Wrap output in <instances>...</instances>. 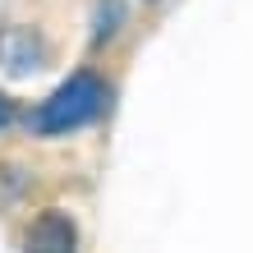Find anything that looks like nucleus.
Returning <instances> with one entry per match:
<instances>
[{
  "mask_svg": "<svg viewBox=\"0 0 253 253\" xmlns=\"http://www.w3.org/2000/svg\"><path fill=\"white\" fill-rule=\"evenodd\" d=\"M23 253H79V226L65 212H42L23 235Z\"/></svg>",
  "mask_w": 253,
  "mask_h": 253,
  "instance_id": "nucleus-2",
  "label": "nucleus"
},
{
  "mask_svg": "<svg viewBox=\"0 0 253 253\" xmlns=\"http://www.w3.org/2000/svg\"><path fill=\"white\" fill-rule=\"evenodd\" d=\"M0 65H5V74H14V79L33 74L42 65V37L33 28H9V33L0 37Z\"/></svg>",
  "mask_w": 253,
  "mask_h": 253,
  "instance_id": "nucleus-3",
  "label": "nucleus"
},
{
  "mask_svg": "<svg viewBox=\"0 0 253 253\" xmlns=\"http://www.w3.org/2000/svg\"><path fill=\"white\" fill-rule=\"evenodd\" d=\"M125 14H120V0H101V19H97V37H106L115 23H120Z\"/></svg>",
  "mask_w": 253,
  "mask_h": 253,
  "instance_id": "nucleus-4",
  "label": "nucleus"
},
{
  "mask_svg": "<svg viewBox=\"0 0 253 253\" xmlns=\"http://www.w3.org/2000/svg\"><path fill=\"white\" fill-rule=\"evenodd\" d=\"M106 106H111L106 79L92 74V69H79V74H69L42 106L28 111V129L42 133V138H51V133H69V129H83V125L101 120Z\"/></svg>",
  "mask_w": 253,
  "mask_h": 253,
  "instance_id": "nucleus-1",
  "label": "nucleus"
},
{
  "mask_svg": "<svg viewBox=\"0 0 253 253\" xmlns=\"http://www.w3.org/2000/svg\"><path fill=\"white\" fill-rule=\"evenodd\" d=\"M9 120H14V106H9V101H5V97H0V129H5Z\"/></svg>",
  "mask_w": 253,
  "mask_h": 253,
  "instance_id": "nucleus-5",
  "label": "nucleus"
}]
</instances>
